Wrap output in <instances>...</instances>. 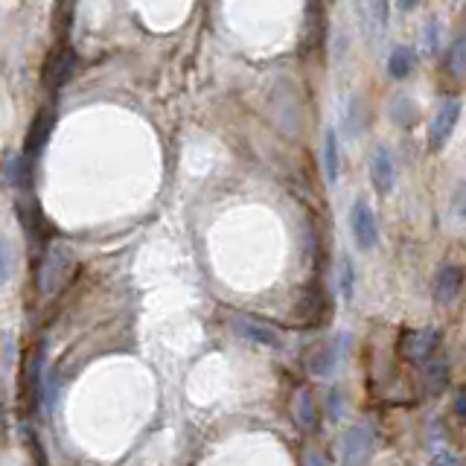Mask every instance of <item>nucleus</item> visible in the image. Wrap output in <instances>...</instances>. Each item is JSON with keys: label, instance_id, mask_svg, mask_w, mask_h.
Masks as SVG:
<instances>
[{"label": "nucleus", "instance_id": "f257e3e1", "mask_svg": "<svg viewBox=\"0 0 466 466\" xmlns=\"http://www.w3.org/2000/svg\"><path fill=\"white\" fill-rule=\"evenodd\" d=\"M70 272H74V254H70V248H65L61 242H53L47 248L44 263H41L38 288L44 295L56 292V288H61L70 280Z\"/></svg>", "mask_w": 466, "mask_h": 466}, {"label": "nucleus", "instance_id": "f03ea898", "mask_svg": "<svg viewBox=\"0 0 466 466\" xmlns=\"http://www.w3.org/2000/svg\"><path fill=\"white\" fill-rule=\"evenodd\" d=\"M461 122V99L452 97L440 106V111L434 114V120L429 122V149L431 152H440L446 149L449 138L454 134V129H458Z\"/></svg>", "mask_w": 466, "mask_h": 466}, {"label": "nucleus", "instance_id": "7ed1b4c3", "mask_svg": "<svg viewBox=\"0 0 466 466\" xmlns=\"http://www.w3.org/2000/svg\"><path fill=\"white\" fill-rule=\"evenodd\" d=\"M373 446H376V438L367 426L347 429L344 438H341V461H344V466H370Z\"/></svg>", "mask_w": 466, "mask_h": 466}, {"label": "nucleus", "instance_id": "20e7f679", "mask_svg": "<svg viewBox=\"0 0 466 466\" xmlns=\"http://www.w3.org/2000/svg\"><path fill=\"white\" fill-rule=\"evenodd\" d=\"M440 347V333L438 329H414L406 333L399 341V356L411 361V365H423L426 359H431Z\"/></svg>", "mask_w": 466, "mask_h": 466}, {"label": "nucleus", "instance_id": "39448f33", "mask_svg": "<svg viewBox=\"0 0 466 466\" xmlns=\"http://www.w3.org/2000/svg\"><path fill=\"white\" fill-rule=\"evenodd\" d=\"M350 231H353V240L361 251H370L373 245L379 242V225H376V213L370 210L367 201H356L353 210H350Z\"/></svg>", "mask_w": 466, "mask_h": 466}, {"label": "nucleus", "instance_id": "423d86ee", "mask_svg": "<svg viewBox=\"0 0 466 466\" xmlns=\"http://www.w3.org/2000/svg\"><path fill=\"white\" fill-rule=\"evenodd\" d=\"M461 288H463V272H461V265H440L438 274H434V283H431L434 304L452 306L454 300L461 297Z\"/></svg>", "mask_w": 466, "mask_h": 466}, {"label": "nucleus", "instance_id": "0eeeda50", "mask_svg": "<svg viewBox=\"0 0 466 466\" xmlns=\"http://www.w3.org/2000/svg\"><path fill=\"white\" fill-rule=\"evenodd\" d=\"M231 327H233L236 333H240L245 341H251V344H265V347L283 344V336H280L272 324H263V320H257V318L233 315V318H231Z\"/></svg>", "mask_w": 466, "mask_h": 466}, {"label": "nucleus", "instance_id": "6e6552de", "mask_svg": "<svg viewBox=\"0 0 466 466\" xmlns=\"http://www.w3.org/2000/svg\"><path fill=\"white\" fill-rule=\"evenodd\" d=\"M370 181L376 186L379 195H388L397 184V167H393V158L385 146H379L370 158Z\"/></svg>", "mask_w": 466, "mask_h": 466}, {"label": "nucleus", "instance_id": "1a4fd4ad", "mask_svg": "<svg viewBox=\"0 0 466 466\" xmlns=\"http://www.w3.org/2000/svg\"><path fill=\"white\" fill-rule=\"evenodd\" d=\"M420 382H423V391H426L429 397H438V393L446 391V385H449V359L446 356H431V359L423 361Z\"/></svg>", "mask_w": 466, "mask_h": 466}, {"label": "nucleus", "instance_id": "9d476101", "mask_svg": "<svg viewBox=\"0 0 466 466\" xmlns=\"http://www.w3.org/2000/svg\"><path fill=\"white\" fill-rule=\"evenodd\" d=\"M341 347H344V336H338L333 341H324V344H318L312 353H309V370L315 373V376H327V373H333L336 365L341 361Z\"/></svg>", "mask_w": 466, "mask_h": 466}, {"label": "nucleus", "instance_id": "9b49d317", "mask_svg": "<svg viewBox=\"0 0 466 466\" xmlns=\"http://www.w3.org/2000/svg\"><path fill=\"white\" fill-rule=\"evenodd\" d=\"M41 370H44V347H36L24 367V393L29 399V408H36L41 402V385H44L41 382Z\"/></svg>", "mask_w": 466, "mask_h": 466}, {"label": "nucleus", "instance_id": "f8f14e48", "mask_svg": "<svg viewBox=\"0 0 466 466\" xmlns=\"http://www.w3.org/2000/svg\"><path fill=\"white\" fill-rule=\"evenodd\" d=\"M292 417H295L300 431H306V434L318 431V408H315L312 393H309L306 388H297L295 391V397H292Z\"/></svg>", "mask_w": 466, "mask_h": 466}, {"label": "nucleus", "instance_id": "ddd939ff", "mask_svg": "<svg viewBox=\"0 0 466 466\" xmlns=\"http://www.w3.org/2000/svg\"><path fill=\"white\" fill-rule=\"evenodd\" d=\"M324 172H327L329 184H336L338 175H341V146H338L336 129L324 131Z\"/></svg>", "mask_w": 466, "mask_h": 466}, {"label": "nucleus", "instance_id": "4468645a", "mask_svg": "<svg viewBox=\"0 0 466 466\" xmlns=\"http://www.w3.org/2000/svg\"><path fill=\"white\" fill-rule=\"evenodd\" d=\"M414 65H417V53H414L411 47H406V44L393 47L391 56H388V76H393V79H406V76H411Z\"/></svg>", "mask_w": 466, "mask_h": 466}, {"label": "nucleus", "instance_id": "2eb2a0df", "mask_svg": "<svg viewBox=\"0 0 466 466\" xmlns=\"http://www.w3.org/2000/svg\"><path fill=\"white\" fill-rule=\"evenodd\" d=\"M50 129H53V122H50V117L44 120H36V129L29 131V140H27V152L29 154H38L41 146H47V138H50Z\"/></svg>", "mask_w": 466, "mask_h": 466}, {"label": "nucleus", "instance_id": "dca6fc26", "mask_svg": "<svg viewBox=\"0 0 466 466\" xmlns=\"http://www.w3.org/2000/svg\"><path fill=\"white\" fill-rule=\"evenodd\" d=\"M446 65H449V70H452V76H458V79L463 76V38H461V36L452 41Z\"/></svg>", "mask_w": 466, "mask_h": 466}, {"label": "nucleus", "instance_id": "f3484780", "mask_svg": "<svg viewBox=\"0 0 466 466\" xmlns=\"http://www.w3.org/2000/svg\"><path fill=\"white\" fill-rule=\"evenodd\" d=\"M341 292L347 300H353V263L350 260H344V268H341Z\"/></svg>", "mask_w": 466, "mask_h": 466}, {"label": "nucleus", "instance_id": "a211bd4d", "mask_svg": "<svg viewBox=\"0 0 466 466\" xmlns=\"http://www.w3.org/2000/svg\"><path fill=\"white\" fill-rule=\"evenodd\" d=\"M9 272H12V254H9L6 242H0V286L9 280Z\"/></svg>", "mask_w": 466, "mask_h": 466}, {"label": "nucleus", "instance_id": "6ab92c4d", "mask_svg": "<svg viewBox=\"0 0 466 466\" xmlns=\"http://www.w3.org/2000/svg\"><path fill=\"white\" fill-rule=\"evenodd\" d=\"M327 408H329V420H338V417H341V393H338V388L329 391V402H327Z\"/></svg>", "mask_w": 466, "mask_h": 466}, {"label": "nucleus", "instance_id": "aec40b11", "mask_svg": "<svg viewBox=\"0 0 466 466\" xmlns=\"http://www.w3.org/2000/svg\"><path fill=\"white\" fill-rule=\"evenodd\" d=\"M304 466H329V463H327V458H324V454H320L318 449H306Z\"/></svg>", "mask_w": 466, "mask_h": 466}, {"label": "nucleus", "instance_id": "412c9836", "mask_svg": "<svg viewBox=\"0 0 466 466\" xmlns=\"http://www.w3.org/2000/svg\"><path fill=\"white\" fill-rule=\"evenodd\" d=\"M429 466H458V461H454V454L452 452H438L431 458V463Z\"/></svg>", "mask_w": 466, "mask_h": 466}, {"label": "nucleus", "instance_id": "4be33fe9", "mask_svg": "<svg viewBox=\"0 0 466 466\" xmlns=\"http://www.w3.org/2000/svg\"><path fill=\"white\" fill-rule=\"evenodd\" d=\"M399 6V12H411L414 6H420V0H393Z\"/></svg>", "mask_w": 466, "mask_h": 466}, {"label": "nucleus", "instance_id": "5701e85b", "mask_svg": "<svg viewBox=\"0 0 466 466\" xmlns=\"http://www.w3.org/2000/svg\"><path fill=\"white\" fill-rule=\"evenodd\" d=\"M454 414H458V417H463V391L454 393Z\"/></svg>", "mask_w": 466, "mask_h": 466}, {"label": "nucleus", "instance_id": "b1692460", "mask_svg": "<svg viewBox=\"0 0 466 466\" xmlns=\"http://www.w3.org/2000/svg\"><path fill=\"white\" fill-rule=\"evenodd\" d=\"M4 426H6V411H4V406H0V431H4Z\"/></svg>", "mask_w": 466, "mask_h": 466}]
</instances>
